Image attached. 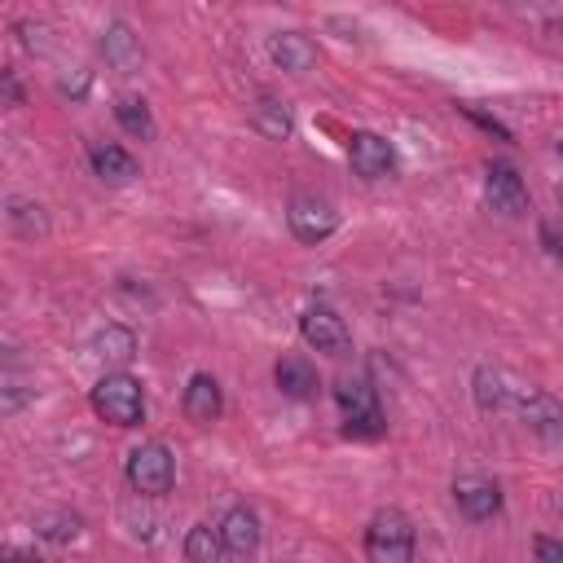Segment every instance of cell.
<instances>
[{"mask_svg": "<svg viewBox=\"0 0 563 563\" xmlns=\"http://www.w3.org/2000/svg\"><path fill=\"white\" fill-rule=\"evenodd\" d=\"M88 405H92V413H97L101 422H110V427H136V422L145 418V387H141V378L128 374V369H106V374L92 383Z\"/></svg>", "mask_w": 563, "mask_h": 563, "instance_id": "6da1fadb", "label": "cell"}, {"mask_svg": "<svg viewBox=\"0 0 563 563\" xmlns=\"http://www.w3.org/2000/svg\"><path fill=\"white\" fill-rule=\"evenodd\" d=\"M334 400H339V409H343V435H347V440H378V435L387 431L383 405H378V387H374L365 374L343 378V383L334 387Z\"/></svg>", "mask_w": 563, "mask_h": 563, "instance_id": "7a4b0ae2", "label": "cell"}, {"mask_svg": "<svg viewBox=\"0 0 563 563\" xmlns=\"http://www.w3.org/2000/svg\"><path fill=\"white\" fill-rule=\"evenodd\" d=\"M123 475H128V484H132L136 497H163L176 484V453L163 440H145V444H136L128 453Z\"/></svg>", "mask_w": 563, "mask_h": 563, "instance_id": "3957f363", "label": "cell"}, {"mask_svg": "<svg viewBox=\"0 0 563 563\" xmlns=\"http://www.w3.org/2000/svg\"><path fill=\"white\" fill-rule=\"evenodd\" d=\"M365 559L369 563H409L413 559V523L405 510L387 506L365 523Z\"/></svg>", "mask_w": 563, "mask_h": 563, "instance_id": "277c9868", "label": "cell"}, {"mask_svg": "<svg viewBox=\"0 0 563 563\" xmlns=\"http://www.w3.org/2000/svg\"><path fill=\"white\" fill-rule=\"evenodd\" d=\"M286 224H290V233H295L303 246H317V242H325V238L339 229V211H334L330 198L295 194L290 207H286Z\"/></svg>", "mask_w": 563, "mask_h": 563, "instance_id": "5b68a950", "label": "cell"}, {"mask_svg": "<svg viewBox=\"0 0 563 563\" xmlns=\"http://www.w3.org/2000/svg\"><path fill=\"white\" fill-rule=\"evenodd\" d=\"M510 409H515L541 440H563V405H559L550 391H541V387H532V383H519Z\"/></svg>", "mask_w": 563, "mask_h": 563, "instance_id": "8992f818", "label": "cell"}, {"mask_svg": "<svg viewBox=\"0 0 563 563\" xmlns=\"http://www.w3.org/2000/svg\"><path fill=\"white\" fill-rule=\"evenodd\" d=\"M347 163H352V172H356L361 180H383V176H391V167H396V145H391L387 136L369 132V128H356V132L347 136Z\"/></svg>", "mask_w": 563, "mask_h": 563, "instance_id": "52a82bcc", "label": "cell"}, {"mask_svg": "<svg viewBox=\"0 0 563 563\" xmlns=\"http://www.w3.org/2000/svg\"><path fill=\"white\" fill-rule=\"evenodd\" d=\"M299 334H303L308 347H317L325 356H347L352 352V330L343 325V317L334 308H321L317 303V308L299 312Z\"/></svg>", "mask_w": 563, "mask_h": 563, "instance_id": "ba28073f", "label": "cell"}, {"mask_svg": "<svg viewBox=\"0 0 563 563\" xmlns=\"http://www.w3.org/2000/svg\"><path fill=\"white\" fill-rule=\"evenodd\" d=\"M484 202L510 220L528 216V185L510 163H488L484 167Z\"/></svg>", "mask_w": 563, "mask_h": 563, "instance_id": "9c48e42d", "label": "cell"}, {"mask_svg": "<svg viewBox=\"0 0 563 563\" xmlns=\"http://www.w3.org/2000/svg\"><path fill=\"white\" fill-rule=\"evenodd\" d=\"M453 501H457V510H462V519L466 523H488V519H497L501 515V484L497 479H488V475H462V479H453Z\"/></svg>", "mask_w": 563, "mask_h": 563, "instance_id": "30bf717a", "label": "cell"}, {"mask_svg": "<svg viewBox=\"0 0 563 563\" xmlns=\"http://www.w3.org/2000/svg\"><path fill=\"white\" fill-rule=\"evenodd\" d=\"M180 409H185V418H189L194 427H211V422H220V413H224L220 378H216V374H207V369L189 374L185 396H180Z\"/></svg>", "mask_w": 563, "mask_h": 563, "instance_id": "8fae6325", "label": "cell"}, {"mask_svg": "<svg viewBox=\"0 0 563 563\" xmlns=\"http://www.w3.org/2000/svg\"><path fill=\"white\" fill-rule=\"evenodd\" d=\"M268 57H273V66L286 70V75H308V70L317 66V44H312L303 31H277V35L268 40Z\"/></svg>", "mask_w": 563, "mask_h": 563, "instance_id": "7c38bea8", "label": "cell"}, {"mask_svg": "<svg viewBox=\"0 0 563 563\" xmlns=\"http://www.w3.org/2000/svg\"><path fill=\"white\" fill-rule=\"evenodd\" d=\"M220 532H224V545H229V559H246L260 550L264 532H260V515L251 506H229L224 519H220Z\"/></svg>", "mask_w": 563, "mask_h": 563, "instance_id": "4fadbf2b", "label": "cell"}, {"mask_svg": "<svg viewBox=\"0 0 563 563\" xmlns=\"http://www.w3.org/2000/svg\"><path fill=\"white\" fill-rule=\"evenodd\" d=\"M88 163H92V172H97L106 185H132V180L141 176V163H136L123 145H114V141H92V145H88Z\"/></svg>", "mask_w": 563, "mask_h": 563, "instance_id": "5bb4252c", "label": "cell"}, {"mask_svg": "<svg viewBox=\"0 0 563 563\" xmlns=\"http://www.w3.org/2000/svg\"><path fill=\"white\" fill-rule=\"evenodd\" d=\"M273 383H277V391H282L286 400H312L317 387H321L317 365H312L308 356H282V361L273 365Z\"/></svg>", "mask_w": 563, "mask_h": 563, "instance_id": "9a60e30c", "label": "cell"}, {"mask_svg": "<svg viewBox=\"0 0 563 563\" xmlns=\"http://www.w3.org/2000/svg\"><path fill=\"white\" fill-rule=\"evenodd\" d=\"M101 57L114 66V70H123V75H132L136 66H141V35L128 26V22H110L106 31H101Z\"/></svg>", "mask_w": 563, "mask_h": 563, "instance_id": "2e32d148", "label": "cell"}, {"mask_svg": "<svg viewBox=\"0 0 563 563\" xmlns=\"http://www.w3.org/2000/svg\"><path fill=\"white\" fill-rule=\"evenodd\" d=\"M92 356H97L106 369H128V365H132V356H136V334H132L128 325L110 321L106 330H97V334H92Z\"/></svg>", "mask_w": 563, "mask_h": 563, "instance_id": "e0dca14e", "label": "cell"}, {"mask_svg": "<svg viewBox=\"0 0 563 563\" xmlns=\"http://www.w3.org/2000/svg\"><path fill=\"white\" fill-rule=\"evenodd\" d=\"M471 387H475V405L484 409V413H493V409H510V400H515V378L506 374V369H493V365H479L475 369V378H471Z\"/></svg>", "mask_w": 563, "mask_h": 563, "instance_id": "ac0fdd59", "label": "cell"}, {"mask_svg": "<svg viewBox=\"0 0 563 563\" xmlns=\"http://www.w3.org/2000/svg\"><path fill=\"white\" fill-rule=\"evenodd\" d=\"M251 128H255L260 136H268V141H290V136H295V114H290L286 101L260 97V101L251 106Z\"/></svg>", "mask_w": 563, "mask_h": 563, "instance_id": "d6986e66", "label": "cell"}, {"mask_svg": "<svg viewBox=\"0 0 563 563\" xmlns=\"http://www.w3.org/2000/svg\"><path fill=\"white\" fill-rule=\"evenodd\" d=\"M180 554L189 563H220V559H229V545H224L220 523H194L189 537H185V545H180Z\"/></svg>", "mask_w": 563, "mask_h": 563, "instance_id": "ffe728a7", "label": "cell"}, {"mask_svg": "<svg viewBox=\"0 0 563 563\" xmlns=\"http://www.w3.org/2000/svg\"><path fill=\"white\" fill-rule=\"evenodd\" d=\"M114 123L136 141H154V132H158V123H154V114L141 97H119L114 101Z\"/></svg>", "mask_w": 563, "mask_h": 563, "instance_id": "44dd1931", "label": "cell"}, {"mask_svg": "<svg viewBox=\"0 0 563 563\" xmlns=\"http://www.w3.org/2000/svg\"><path fill=\"white\" fill-rule=\"evenodd\" d=\"M9 229H13L18 238L35 242V238L48 233V216H44V207L31 202V198H9Z\"/></svg>", "mask_w": 563, "mask_h": 563, "instance_id": "7402d4cb", "label": "cell"}, {"mask_svg": "<svg viewBox=\"0 0 563 563\" xmlns=\"http://www.w3.org/2000/svg\"><path fill=\"white\" fill-rule=\"evenodd\" d=\"M79 528H84V519L75 510H40L35 515V537H44L53 545H70L79 537Z\"/></svg>", "mask_w": 563, "mask_h": 563, "instance_id": "603a6c76", "label": "cell"}, {"mask_svg": "<svg viewBox=\"0 0 563 563\" xmlns=\"http://www.w3.org/2000/svg\"><path fill=\"white\" fill-rule=\"evenodd\" d=\"M537 238H541L545 255L563 264V220H541V224H537Z\"/></svg>", "mask_w": 563, "mask_h": 563, "instance_id": "cb8c5ba5", "label": "cell"}, {"mask_svg": "<svg viewBox=\"0 0 563 563\" xmlns=\"http://www.w3.org/2000/svg\"><path fill=\"white\" fill-rule=\"evenodd\" d=\"M462 114H471V119H475V123H479V128H484V132H497V136H501V141H510V128H506V123H497V119H493V114H479V110H475V106H462Z\"/></svg>", "mask_w": 563, "mask_h": 563, "instance_id": "d4e9b609", "label": "cell"}, {"mask_svg": "<svg viewBox=\"0 0 563 563\" xmlns=\"http://www.w3.org/2000/svg\"><path fill=\"white\" fill-rule=\"evenodd\" d=\"M532 554H537V559H545V563H563V541L537 537V541H532Z\"/></svg>", "mask_w": 563, "mask_h": 563, "instance_id": "484cf974", "label": "cell"}, {"mask_svg": "<svg viewBox=\"0 0 563 563\" xmlns=\"http://www.w3.org/2000/svg\"><path fill=\"white\" fill-rule=\"evenodd\" d=\"M0 88H4V101H9V106H22V101H26V97H22V84H18V75H13V70H4V75H0Z\"/></svg>", "mask_w": 563, "mask_h": 563, "instance_id": "4316f807", "label": "cell"}, {"mask_svg": "<svg viewBox=\"0 0 563 563\" xmlns=\"http://www.w3.org/2000/svg\"><path fill=\"white\" fill-rule=\"evenodd\" d=\"M88 92V70H79L75 75V84L70 79H62V97H84Z\"/></svg>", "mask_w": 563, "mask_h": 563, "instance_id": "83f0119b", "label": "cell"}, {"mask_svg": "<svg viewBox=\"0 0 563 563\" xmlns=\"http://www.w3.org/2000/svg\"><path fill=\"white\" fill-rule=\"evenodd\" d=\"M559 158H563V141H559Z\"/></svg>", "mask_w": 563, "mask_h": 563, "instance_id": "f1b7e54d", "label": "cell"}]
</instances>
